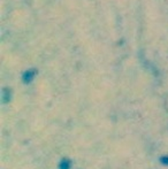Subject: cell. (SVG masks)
Listing matches in <instances>:
<instances>
[{"instance_id": "6da1fadb", "label": "cell", "mask_w": 168, "mask_h": 169, "mask_svg": "<svg viewBox=\"0 0 168 169\" xmlns=\"http://www.w3.org/2000/svg\"><path fill=\"white\" fill-rule=\"evenodd\" d=\"M36 75H37V70L36 69L26 70L22 75V82L24 83V84H30V83L35 79Z\"/></svg>"}, {"instance_id": "7a4b0ae2", "label": "cell", "mask_w": 168, "mask_h": 169, "mask_svg": "<svg viewBox=\"0 0 168 169\" xmlns=\"http://www.w3.org/2000/svg\"><path fill=\"white\" fill-rule=\"evenodd\" d=\"M59 169H71V160L69 159H62L59 163Z\"/></svg>"}, {"instance_id": "277c9868", "label": "cell", "mask_w": 168, "mask_h": 169, "mask_svg": "<svg viewBox=\"0 0 168 169\" xmlns=\"http://www.w3.org/2000/svg\"><path fill=\"white\" fill-rule=\"evenodd\" d=\"M159 161L162 166H168V155H162L159 159Z\"/></svg>"}, {"instance_id": "3957f363", "label": "cell", "mask_w": 168, "mask_h": 169, "mask_svg": "<svg viewBox=\"0 0 168 169\" xmlns=\"http://www.w3.org/2000/svg\"><path fill=\"white\" fill-rule=\"evenodd\" d=\"M10 97H12V95H10V90H9V89H4V90H2V95H1L2 103H4V104L9 103V101H10Z\"/></svg>"}]
</instances>
